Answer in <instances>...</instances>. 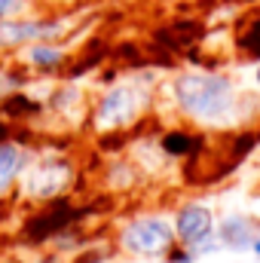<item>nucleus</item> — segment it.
I'll list each match as a JSON object with an SVG mask.
<instances>
[{
    "label": "nucleus",
    "instance_id": "f257e3e1",
    "mask_svg": "<svg viewBox=\"0 0 260 263\" xmlns=\"http://www.w3.org/2000/svg\"><path fill=\"white\" fill-rule=\"evenodd\" d=\"M175 98L187 114H193L199 120H211V123H220L236 110L233 83L224 77L187 73L175 83Z\"/></svg>",
    "mask_w": 260,
    "mask_h": 263
},
{
    "label": "nucleus",
    "instance_id": "f03ea898",
    "mask_svg": "<svg viewBox=\"0 0 260 263\" xmlns=\"http://www.w3.org/2000/svg\"><path fill=\"white\" fill-rule=\"evenodd\" d=\"M172 227L159 217H144L123 233V245L135 254H159L172 245Z\"/></svg>",
    "mask_w": 260,
    "mask_h": 263
},
{
    "label": "nucleus",
    "instance_id": "7ed1b4c3",
    "mask_svg": "<svg viewBox=\"0 0 260 263\" xmlns=\"http://www.w3.org/2000/svg\"><path fill=\"white\" fill-rule=\"evenodd\" d=\"M141 101H144V92H141V89H135V86H117V89L107 92V98L101 101L95 123H98L101 129L123 126V123H129L132 117L141 110Z\"/></svg>",
    "mask_w": 260,
    "mask_h": 263
},
{
    "label": "nucleus",
    "instance_id": "20e7f679",
    "mask_svg": "<svg viewBox=\"0 0 260 263\" xmlns=\"http://www.w3.org/2000/svg\"><path fill=\"white\" fill-rule=\"evenodd\" d=\"M181 242L187 245H205L211 239V230H214V217L205 205H187L178 211V223H175Z\"/></svg>",
    "mask_w": 260,
    "mask_h": 263
},
{
    "label": "nucleus",
    "instance_id": "39448f33",
    "mask_svg": "<svg viewBox=\"0 0 260 263\" xmlns=\"http://www.w3.org/2000/svg\"><path fill=\"white\" fill-rule=\"evenodd\" d=\"M220 245H227V248H236V251H245V248H251L254 245V239H257V233H254V223L245 217V214H233V217H227L224 223H220Z\"/></svg>",
    "mask_w": 260,
    "mask_h": 263
},
{
    "label": "nucleus",
    "instance_id": "423d86ee",
    "mask_svg": "<svg viewBox=\"0 0 260 263\" xmlns=\"http://www.w3.org/2000/svg\"><path fill=\"white\" fill-rule=\"evenodd\" d=\"M55 31V25H37V22H12V25H0V43L12 46V43H25L34 37H49Z\"/></svg>",
    "mask_w": 260,
    "mask_h": 263
},
{
    "label": "nucleus",
    "instance_id": "0eeeda50",
    "mask_svg": "<svg viewBox=\"0 0 260 263\" xmlns=\"http://www.w3.org/2000/svg\"><path fill=\"white\" fill-rule=\"evenodd\" d=\"M18 165H22L18 150H15V147H9V144H0V181L12 178V175L18 172Z\"/></svg>",
    "mask_w": 260,
    "mask_h": 263
},
{
    "label": "nucleus",
    "instance_id": "6e6552de",
    "mask_svg": "<svg viewBox=\"0 0 260 263\" xmlns=\"http://www.w3.org/2000/svg\"><path fill=\"white\" fill-rule=\"evenodd\" d=\"M31 62L34 65H59L62 62V52L59 49H49V46H37V49H31Z\"/></svg>",
    "mask_w": 260,
    "mask_h": 263
},
{
    "label": "nucleus",
    "instance_id": "1a4fd4ad",
    "mask_svg": "<svg viewBox=\"0 0 260 263\" xmlns=\"http://www.w3.org/2000/svg\"><path fill=\"white\" fill-rule=\"evenodd\" d=\"M242 46H245L251 55H260V25H254V28L242 37Z\"/></svg>",
    "mask_w": 260,
    "mask_h": 263
},
{
    "label": "nucleus",
    "instance_id": "9d476101",
    "mask_svg": "<svg viewBox=\"0 0 260 263\" xmlns=\"http://www.w3.org/2000/svg\"><path fill=\"white\" fill-rule=\"evenodd\" d=\"M187 147H190V141H184V138H178V135H175V138H165V150H169V153H184Z\"/></svg>",
    "mask_w": 260,
    "mask_h": 263
},
{
    "label": "nucleus",
    "instance_id": "9b49d317",
    "mask_svg": "<svg viewBox=\"0 0 260 263\" xmlns=\"http://www.w3.org/2000/svg\"><path fill=\"white\" fill-rule=\"evenodd\" d=\"M22 0H0V15H6V12H12L15 6H18Z\"/></svg>",
    "mask_w": 260,
    "mask_h": 263
},
{
    "label": "nucleus",
    "instance_id": "f8f14e48",
    "mask_svg": "<svg viewBox=\"0 0 260 263\" xmlns=\"http://www.w3.org/2000/svg\"><path fill=\"white\" fill-rule=\"evenodd\" d=\"M251 248H254V254L260 257V233H257V239H254V245H251Z\"/></svg>",
    "mask_w": 260,
    "mask_h": 263
},
{
    "label": "nucleus",
    "instance_id": "ddd939ff",
    "mask_svg": "<svg viewBox=\"0 0 260 263\" xmlns=\"http://www.w3.org/2000/svg\"><path fill=\"white\" fill-rule=\"evenodd\" d=\"M254 80H257V86H260V67H257V73H254Z\"/></svg>",
    "mask_w": 260,
    "mask_h": 263
},
{
    "label": "nucleus",
    "instance_id": "4468645a",
    "mask_svg": "<svg viewBox=\"0 0 260 263\" xmlns=\"http://www.w3.org/2000/svg\"><path fill=\"white\" fill-rule=\"evenodd\" d=\"M257 141H260V135H257Z\"/></svg>",
    "mask_w": 260,
    "mask_h": 263
}]
</instances>
